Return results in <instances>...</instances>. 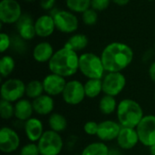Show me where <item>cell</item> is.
Masks as SVG:
<instances>
[{
    "label": "cell",
    "mask_w": 155,
    "mask_h": 155,
    "mask_svg": "<svg viewBox=\"0 0 155 155\" xmlns=\"http://www.w3.org/2000/svg\"><path fill=\"white\" fill-rule=\"evenodd\" d=\"M117 122L122 127L136 128L143 118V110L135 100L125 98L118 103L116 110Z\"/></svg>",
    "instance_id": "cell-3"
},
{
    "label": "cell",
    "mask_w": 155,
    "mask_h": 155,
    "mask_svg": "<svg viewBox=\"0 0 155 155\" xmlns=\"http://www.w3.org/2000/svg\"><path fill=\"white\" fill-rule=\"evenodd\" d=\"M100 56L106 73L122 72L132 64L134 51L124 43L113 42L104 48Z\"/></svg>",
    "instance_id": "cell-1"
},
{
    "label": "cell",
    "mask_w": 155,
    "mask_h": 155,
    "mask_svg": "<svg viewBox=\"0 0 155 155\" xmlns=\"http://www.w3.org/2000/svg\"><path fill=\"white\" fill-rule=\"evenodd\" d=\"M22 15L21 5L16 0H1L0 22L2 25L16 24Z\"/></svg>",
    "instance_id": "cell-11"
},
{
    "label": "cell",
    "mask_w": 155,
    "mask_h": 155,
    "mask_svg": "<svg viewBox=\"0 0 155 155\" xmlns=\"http://www.w3.org/2000/svg\"><path fill=\"white\" fill-rule=\"evenodd\" d=\"M79 71L87 79H103L106 72L101 56L94 53L79 55Z\"/></svg>",
    "instance_id": "cell-4"
},
{
    "label": "cell",
    "mask_w": 155,
    "mask_h": 155,
    "mask_svg": "<svg viewBox=\"0 0 155 155\" xmlns=\"http://www.w3.org/2000/svg\"><path fill=\"white\" fill-rule=\"evenodd\" d=\"M34 113L33 103L28 98H23L15 104V117L20 122H26L33 117Z\"/></svg>",
    "instance_id": "cell-21"
},
{
    "label": "cell",
    "mask_w": 155,
    "mask_h": 155,
    "mask_svg": "<svg viewBox=\"0 0 155 155\" xmlns=\"http://www.w3.org/2000/svg\"><path fill=\"white\" fill-rule=\"evenodd\" d=\"M149 153L151 155H155V144L149 147Z\"/></svg>",
    "instance_id": "cell-40"
},
{
    "label": "cell",
    "mask_w": 155,
    "mask_h": 155,
    "mask_svg": "<svg viewBox=\"0 0 155 155\" xmlns=\"http://www.w3.org/2000/svg\"><path fill=\"white\" fill-rule=\"evenodd\" d=\"M116 142L118 147L121 150L129 151L134 149L138 144V143H140L136 129L130 127H122Z\"/></svg>",
    "instance_id": "cell-15"
},
{
    "label": "cell",
    "mask_w": 155,
    "mask_h": 155,
    "mask_svg": "<svg viewBox=\"0 0 155 155\" xmlns=\"http://www.w3.org/2000/svg\"><path fill=\"white\" fill-rule=\"evenodd\" d=\"M15 62L11 55H3L0 59V74L2 78H7L15 70Z\"/></svg>",
    "instance_id": "cell-28"
},
{
    "label": "cell",
    "mask_w": 155,
    "mask_h": 155,
    "mask_svg": "<svg viewBox=\"0 0 155 155\" xmlns=\"http://www.w3.org/2000/svg\"><path fill=\"white\" fill-rule=\"evenodd\" d=\"M103 93L114 97L118 96L126 86V78L122 72L106 73L102 79Z\"/></svg>",
    "instance_id": "cell-8"
},
{
    "label": "cell",
    "mask_w": 155,
    "mask_h": 155,
    "mask_svg": "<svg viewBox=\"0 0 155 155\" xmlns=\"http://www.w3.org/2000/svg\"><path fill=\"white\" fill-rule=\"evenodd\" d=\"M82 20L84 25H94L97 23L98 15L97 11L94 10L93 8H89L85 12L82 14Z\"/></svg>",
    "instance_id": "cell-31"
},
{
    "label": "cell",
    "mask_w": 155,
    "mask_h": 155,
    "mask_svg": "<svg viewBox=\"0 0 155 155\" xmlns=\"http://www.w3.org/2000/svg\"><path fill=\"white\" fill-rule=\"evenodd\" d=\"M24 131L29 142L37 143L45 133L44 124L40 119L36 117H31L26 122H25Z\"/></svg>",
    "instance_id": "cell-16"
},
{
    "label": "cell",
    "mask_w": 155,
    "mask_h": 155,
    "mask_svg": "<svg viewBox=\"0 0 155 155\" xmlns=\"http://www.w3.org/2000/svg\"><path fill=\"white\" fill-rule=\"evenodd\" d=\"M148 1H153V0H148Z\"/></svg>",
    "instance_id": "cell-43"
},
{
    "label": "cell",
    "mask_w": 155,
    "mask_h": 155,
    "mask_svg": "<svg viewBox=\"0 0 155 155\" xmlns=\"http://www.w3.org/2000/svg\"><path fill=\"white\" fill-rule=\"evenodd\" d=\"M19 155H41L37 143L29 142L20 148Z\"/></svg>",
    "instance_id": "cell-32"
},
{
    "label": "cell",
    "mask_w": 155,
    "mask_h": 155,
    "mask_svg": "<svg viewBox=\"0 0 155 155\" xmlns=\"http://www.w3.org/2000/svg\"><path fill=\"white\" fill-rule=\"evenodd\" d=\"M148 74H149L150 79L155 84V61L150 64L149 70H148Z\"/></svg>",
    "instance_id": "cell-37"
},
{
    "label": "cell",
    "mask_w": 155,
    "mask_h": 155,
    "mask_svg": "<svg viewBox=\"0 0 155 155\" xmlns=\"http://www.w3.org/2000/svg\"><path fill=\"white\" fill-rule=\"evenodd\" d=\"M0 95L1 100L15 104L25 95V84L18 78H7L1 84Z\"/></svg>",
    "instance_id": "cell-6"
},
{
    "label": "cell",
    "mask_w": 155,
    "mask_h": 155,
    "mask_svg": "<svg viewBox=\"0 0 155 155\" xmlns=\"http://www.w3.org/2000/svg\"><path fill=\"white\" fill-rule=\"evenodd\" d=\"M55 5V0H40V6L44 10H52Z\"/></svg>",
    "instance_id": "cell-36"
},
{
    "label": "cell",
    "mask_w": 155,
    "mask_h": 155,
    "mask_svg": "<svg viewBox=\"0 0 155 155\" xmlns=\"http://www.w3.org/2000/svg\"><path fill=\"white\" fill-rule=\"evenodd\" d=\"M51 15L54 17L56 29L61 33L73 34L78 29L79 20L74 13L69 10H55Z\"/></svg>",
    "instance_id": "cell-7"
},
{
    "label": "cell",
    "mask_w": 155,
    "mask_h": 155,
    "mask_svg": "<svg viewBox=\"0 0 155 155\" xmlns=\"http://www.w3.org/2000/svg\"><path fill=\"white\" fill-rule=\"evenodd\" d=\"M121 129L122 125L118 122L114 120H105L99 123L96 136L101 142H112L117 139Z\"/></svg>",
    "instance_id": "cell-14"
},
{
    "label": "cell",
    "mask_w": 155,
    "mask_h": 155,
    "mask_svg": "<svg viewBox=\"0 0 155 155\" xmlns=\"http://www.w3.org/2000/svg\"><path fill=\"white\" fill-rule=\"evenodd\" d=\"M117 106H118V103L115 97L107 94H104V96L101 97L98 104L100 112L104 115H110L114 112H116Z\"/></svg>",
    "instance_id": "cell-24"
},
{
    "label": "cell",
    "mask_w": 155,
    "mask_h": 155,
    "mask_svg": "<svg viewBox=\"0 0 155 155\" xmlns=\"http://www.w3.org/2000/svg\"><path fill=\"white\" fill-rule=\"evenodd\" d=\"M88 45V38L84 34H75L69 37L64 47L73 50L76 53L84 50Z\"/></svg>",
    "instance_id": "cell-22"
},
{
    "label": "cell",
    "mask_w": 155,
    "mask_h": 155,
    "mask_svg": "<svg viewBox=\"0 0 155 155\" xmlns=\"http://www.w3.org/2000/svg\"><path fill=\"white\" fill-rule=\"evenodd\" d=\"M54 54V47L49 42H40L33 49V58L37 63H48Z\"/></svg>",
    "instance_id": "cell-20"
},
{
    "label": "cell",
    "mask_w": 155,
    "mask_h": 155,
    "mask_svg": "<svg viewBox=\"0 0 155 155\" xmlns=\"http://www.w3.org/2000/svg\"><path fill=\"white\" fill-rule=\"evenodd\" d=\"M20 147V137L16 131L9 126L0 130V151L4 154H11Z\"/></svg>",
    "instance_id": "cell-12"
},
{
    "label": "cell",
    "mask_w": 155,
    "mask_h": 155,
    "mask_svg": "<svg viewBox=\"0 0 155 155\" xmlns=\"http://www.w3.org/2000/svg\"><path fill=\"white\" fill-rule=\"evenodd\" d=\"M154 102H155V92H154Z\"/></svg>",
    "instance_id": "cell-42"
},
{
    "label": "cell",
    "mask_w": 155,
    "mask_h": 155,
    "mask_svg": "<svg viewBox=\"0 0 155 155\" xmlns=\"http://www.w3.org/2000/svg\"><path fill=\"white\" fill-rule=\"evenodd\" d=\"M84 85L85 95L89 99H94L103 93L102 79H87Z\"/></svg>",
    "instance_id": "cell-23"
},
{
    "label": "cell",
    "mask_w": 155,
    "mask_h": 155,
    "mask_svg": "<svg viewBox=\"0 0 155 155\" xmlns=\"http://www.w3.org/2000/svg\"><path fill=\"white\" fill-rule=\"evenodd\" d=\"M110 148L104 142H94L86 145L81 155H108Z\"/></svg>",
    "instance_id": "cell-27"
},
{
    "label": "cell",
    "mask_w": 155,
    "mask_h": 155,
    "mask_svg": "<svg viewBox=\"0 0 155 155\" xmlns=\"http://www.w3.org/2000/svg\"><path fill=\"white\" fill-rule=\"evenodd\" d=\"M35 29L36 35L42 38L53 35L56 29L54 17L51 15H43L35 21Z\"/></svg>",
    "instance_id": "cell-17"
},
{
    "label": "cell",
    "mask_w": 155,
    "mask_h": 155,
    "mask_svg": "<svg viewBox=\"0 0 155 155\" xmlns=\"http://www.w3.org/2000/svg\"><path fill=\"white\" fill-rule=\"evenodd\" d=\"M111 1L119 6H124V5H128L130 2V0H111Z\"/></svg>",
    "instance_id": "cell-38"
},
{
    "label": "cell",
    "mask_w": 155,
    "mask_h": 155,
    "mask_svg": "<svg viewBox=\"0 0 155 155\" xmlns=\"http://www.w3.org/2000/svg\"><path fill=\"white\" fill-rule=\"evenodd\" d=\"M135 129L139 141L143 146L149 148L155 144V115H144Z\"/></svg>",
    "instance_id": "cell-9"
},
{
    "label": "cell",
    "mask_w": 155,
    "mask_h": 155,
    "mask_svg": "<svg viewBox=\"0 0 155 155\" xmlns=\"http://www.w3.org/2000/svg\"><path fill=\"white\" fill-rule=\"evenodd\" d=\"M37 145L41 155H59L64 148V140L59 133L49 129L45 131Z\"/></svg>",
    "instance_id": "cell-5"
},
{
    "label": "cell",
    "mask_w": 155,
    "mask_h": 155,
    "mask_svg": "<svg viewBox=\"0 0 155 155\" xmlns=\"http://www.w3.org/2000/svg\"><path fill=\"white\" fill-rule=\"evenodd\" d=\"M86 97L84 85L79 80H71L66 83V85L62 94L64 102L69 105H78Z\"/></svg>",
    "instance_id": "cell-10"
},
{
    "label": "cell",
    "mask_w": 155,
    "mask_h": 155,
    "mask_svg": "<svg viewBox=\"0 0 155 155\" xmlns=\"http://www.w3.org/2000/svg\"><path fill=\"white\" fill-rule=\"evenodd\" d=\"M32 103L35 113L42 116L50 115L53 114L54 109V100L53 96L46 94H44L36 99L33 100Z\"/></svg>",
    "instance_id": "cell-18"
},
{
    "label": "cell",
    "mask_w": 155,
    "mask_h": 155,
    "mask_svg": "<svg viewBox=\"0 0 155 155\" xmlns=\"http://www.w3.org/2000/svg\"><path fill=\"white\" fill-rule=\"evenodd\" d=\"M0 116L3 120H9L15 117V104L1 100L0 101Z\"/></svg>",
    "instance_id": "cell-30"
},
{
    "label": "cell",
    "mask_w": 155,
    "mask_h": 155,
    "mask_svg": "<svg viewBox=\"0 0 155 155\" xmlns=\"http://www.w3.org/2000/svg\"><path fill=\"white\" fill-rule=\"evenodd\" d=\"M111 0H91V8L95 11H104L110 5Z\"/></svg>",
    "instance_id": "cell-35"
},
{
    "label": "cell",
    "mask_w": 155,
    "mask_h": 155,
    "mask_svg": "<svg viewBox=\"0 0 155 155\" xmlns=\"http://www.w3.org/2000/svg\"><path fill=\"white\" fill-rule=\"evenodd\" d=\"M65 5L69 11L83 14L91 8V0H65Z\"/></svg>",
    "instance_id": "cell-29"
},
{
    "label": "cell",
    "mask_w": 155,
    "mask_h": 155,
    "mask_svg": "<svg viewBox=\"0 0 155 155\" xmlns=\"http://www.w3.org/2000/svg\"><path fill=\"white\" fill-rule=\"evenodd\" d=\"M45 94L43 82L39 80H32L25 84V96L30 100H35Z\"/></svg>",
    "instance_id": "cell-26"
},
{
    "label": "cell",
    "mask_w": 155,
    "mask_h": 155,
    "mask_svg": "<svg viewBox=\"0 0 155 155\" xmlns=\"http://www.w3.org/2000/svg\"><path fill=\"white\" fill-rule=\"evenodd\" d=\"M48 125L50 130L60 134L67 128V120L63 114L53 113L48 116Z\"/></svg>",
    "instance_id": "cell-25"
},
{
    "label": "cell",
    "mask_w": 155,
    "mask_h": 155,
    "mask_svg": "<svg viewBox=\"0 0 155 155\" xmlns=\"http://www.w3.org/2000/svg\"><path fill=\"white\" fill-rule=\"evenodd\" d=\"M4 155H11V154H4ZM18 155H19V154H18Z\"/></svg>",
    "instance_id": "cell-44"
},
{
    "label": "cell",
    "mask_w": 155,
    "mask_h": 155,
    "mask_svg": "<svg viewBox=\"0 0 155 155\" xmlns=\"http://www.w3.org/2000/svg\"><path fill=\"white\" fill-rule=\"evenodd\" d=\"M12 45V39L10 38V36L4 32L0 33V51L2 54H4L5 51H7V49L10 48V46Z\"/></svg>",
    "instance_id": "cell-34"
},
{
    "label": "cell",
    "mask_w": 155,
    "mask_h": 155,
    "mask_svg": "<svg viewBox=\"0 0 155 155\" xmlns=\"http://www.w3.org/2000/svg\"><path fill=\"white\" fill-rule=\"evenodd\" d=\"M16 25L19 36L23 40H32L36 35L35 22H33V19L30 15L23 14L19 21L16 23Z\"/></svg>",
    "instance_id": "cell-19"
},
{
    "label": "cell",
    "mask_w": 155,
    "mask_h": 155,
    "mask_svg": "<svg viewBox=\"0 0 155 155\" xmlns=\"http://www.w3.org/2000/svg\"><path fill=\"white\" fill-rule=\"evenodd\" d=\"M48 68L51 73L64 78L71 77L79 71V55L66 47L60 48L48 62Z\"/></svg>",
    "instance_id": "cell-2"
},
{
    "label": "cell",
    "mask_w": 155,
    "mask_h": 155,
    "mask_svg": "<svg viewBox=\"0 0 155 155\" xmlns=\"http://www.w3.org/2000/svg\"><path fill=\"white\" fill-rule=\"evenodd\" d=\"M98 125L99 124L94 121H88L84 124V132L85 134L89 136L97 135L98 132Z\"/></svg>",
    "instance_id": "cell-33"
},
{
    "label": "cell",
    "mask_w": 155,
    "mask_h": 155,
    "mask_svg": "<svg viewBox=\"0 0 155 155\" xmlns=\"http://www.w3.org/2000/svg\"><path fill=\"white\" fill-rule=\"evenodd\" d=\"M24 1H25V2H34L35 0H24Z\"/></svg>",
    "instance_id": "cell-41"
},
{
    "label": "cell",
    "mask_w": 155,
    "mask_h": 155,
    "mask_svg": "<svg viewBox=\"0 0 155 155\" xmlns=\"http://www.w3.org/2000/svg\"><path fill=\"white\" fill-rule=\"evenodd\" d=\"M42 82L44 85L45 94L51 95L53 97L62 95L67 83L64 77L54 73H50L47 75H45Z\"/></svg>",
    "instance_id": "cell-13"
},
{
    "label": "cell",
    "mask_w": 155,
    "mask_h": 155,
    "mask_svg": "<svg viewBox=\"0 0 155 155\" xmlns=\"http://www.w3.org/2000/svg\"><path fill=\"white\" fill-rule=\"evenodd\" d=\"M108 155H123V153H122V152H121L119 149H116V148H110L109 154Z\"/></svg>",
    "instance_id": "cell-39"
}]
</instances>
